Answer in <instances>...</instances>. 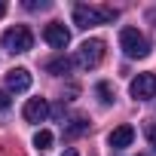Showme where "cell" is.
<instances>
[{"label": "cell", "instance_id": "cell-5", "mask_svg": "<svg viewBox=\"0 0 156 156\" xmlns=\"http://www.w3.org/2000/svg\"><path fill=\"white\" fill-rule=\"evenodd\" d=\"M129 92H132L135 101L153 98V95H156V73H138L135 80H132V86H129Z\"/></svg>", "mask_w": 156, "mask_h": 156}, {"label": "cell", "instance_id": "cell-10", "mask_svg": "<svg viewBox=\"0 0 156 156\" xmlns=\"http://www.w3.org/2000/svg\"><path fill=\"white\" fill-rule=\"evenodd\" d=\"M46 70H49V73H55V76H61V73H67V70H70V58H67V55H58V58L46 61Z\"/></svg>", "mask_w": 156, "mask_h": 156}, {"label": "cell", "instance_id": "cell-16", "mask_svg": "<svg viewBox=\"0 0 156 156\" xmlns=\"http://www.w3.org/2000/svg\"><path fill=\"white\" fill-rule=\"evenodd\" d=\"M0 110H9V92H0Z\"/></svg>", "mask_w": 156, "mask_h": 156}, {"label": "cell", "instance_id": "cell-2", "mask_svg": "<svg viewBox=\"0 0 156 156\" xmlns=\"http://www.w3.org/2000/svg\"><path fill=\"white\" fill-rule=\"evenodd\" d=\"M119 49L129 58H147L150 55V43H147V37L138 28H122L119 31Z\"/></svg>", "mask_w": 156, "mask_h": 156}, {"label": "cell", "instance_id": "cell-9", "mask_svg": "<svg viewBox=\"0 0 156 156\" xmlns=\"http://www.w3.org/2000/svg\"><path fill=\"white\" fill-rule=\"evenodd\" d=\"M135 141V129L132 126H116L110 135H107V144L113 147V150H122V147H129Z\"/></svg>", "mask_w": 156, "mask_h": 156}, {"label": "cell", "instance_id": "cell-15", "mask_svg": "<svg viewBox=\"0 0 156 156\" xmlns=\"http://www.w3.org/2000/svg\"><path fill=\"white\" fill-rule=\"evenodd\" d=\"M25 6H28V9H46L49 3H46V0H28Z\"/></svg>", "mask_w": 156, "mask_h": 156}, {"label": "cell", "instance_id": "cell-12", "mask_svg": "<svg viewBox=\"0 0 156 156\" xmlns=\"http://www.w3.org/2000/svg\"><path fill=\"white\" fill-rule=\"evenodd\" d=\"M34 147H37V150H49V147H52V132L40 129V132L34 135Z\"/></svg>", "mask_w": 156, "mask_h": 156}, {"label": "cell", "instance_id": "cell-1", "mask_svg": "<svg viewBox=\"0 0 156 156\" xmlns=\"http://www.w3.org/2000/svg\"><path fill=\"white\" fill-rule=\"evenodd\" d=\"M119 9L113 6H73V25L76 28H95V25H107V22H116Z\"/></svg>", "mask_w": 156, "mask_h": 156}, {"label": "cell", "instance_id": "cell-7", "mask_svg": "<svg viewBox=\"0 0 156 156\" xmlns=\"http://www.w3.org/2000/svg\"><path fill=\"white\" fill-rule=\"evenodd\" d=\"M22 116H25V122H43V119L49 116L46 98H31V101L22 107Z\"/></svg>", "mask_w": 156, "mask_h": 156}, {"label": "cell", "instance_id": "cell-3", "mask_svg": "<svg viewBox=\"0 0 156 156\" xmlns=\"http://www.w3.org/2000/svg\"><path fill=\"white\" fill-rule=\"evenodd\" d=\"M0 43H3V49H6V52L19 55V52H28V49L34 46V34H31V28H28V25H16V28L3 31Z\"/></svg>", "mask_w": 156, "mask_h": 156}, {"label": "cell", "instance_id": "cell-8", "mask_svg": "<svg viewBox=\"0 0 156 156\" xmlns=\"http://www.w3.org/2000/svg\"><path fill=\"white\" fill-rule=\"evenodd\" d=\"M6 89H9V92H28V89H31V73H28L25 67H12V70L6 73Z\"/></svg>", "mask_w": 156, "mask_h": 156}, {"label": "cell", "instance_id": "cell-6", "mask_svg": "<svg viewBox=\"0 0 156 156\" xmlns=\"http://www.w3.org/2000/svg\"><path fill=\"white\" fill-rule=\"evenodd\" d=\"M43 40H46L52 49H64V46L70 43V34H67V28H64L61 22H52V25H46V31H43Z\"/></svg>", "mask_w": 156, "mask_h": 156}, {"label": "cell", "instance_id": "cell-17", "mask_svg": "<svg viewBox=\"0 0 156 156\" xmlns=\"http://www.w3.org/2000/svg\"><path fill=\"white\" fill-rule=\"evenodd\" d=\"M61 156H80V153H76V150H73V147H70V150H64V153H61Z\"/></svg>", "mask_w": 156, "mask_h": 156}, {"label": "cell", "instance_id": "cell-14", "mask_svg": "<svg viewBox=\"0 0 156 156\" xmlns=\"http://www.w3.org/2000/svg\"><path fill=\"white\" fill-rule=\"evenodd\" d=\"M147 141H150V147L156 150V122H150V126H147Z\"/></svg>", "mask_w": 156, "mask_h": 156}, {"label": "cell", "instance_id": "cell-11", "mask_svg": "<svg viewBox=\"0 0 156 156\" xmlns=\"http://www.w3.org/2000/svg\"><path fill=\"white\" fill-rule=\"evenodd\" d=\"M86 129H89V122H86L83 116H73V119L64 126V135H67V138H76V135H83Z\"/></svg>", "mask_w": 156, "mask_h": 156}, {"label": "cell", "instance_id": "cell-18", "mask_svg": "<svg viewBox=\"0 0 156 156\" xmlns=\"http://www.w3.org/2000/svg\"><path fill=\"white\" fill-rule=\"evenodd\" d=\"M6 12V3H3V0H0V16H3Z\"/></svg>", "mask_w": 156, "mask_h": 156}, {"label": "cell", "instance_id": "cell-13", "mask_svg": "<svg viewBox=\"0 0 156 156\" xmlns=\"http://www.w3.org/2000/svg\"><path fill=\"white\" fill-rule=\"evenodd\" d=\"M95 92L101 95V104H110V101H113V89H110V83H98Z\"/></svg>", "mask_w": 156, "mask_h": 156}, {"label": "cell", "instance_id": "cell-4", "mask_svg": "<svg viewBox=\"0 0 156 156\" xmlns=\"http://www.w3.org/2000/svg\"><path fill=\"white\" fill-rule=\"evenodd\" d=\"M76 67H83V70H92L104 61V40H86L80 43V49H76Z\"/></svg>", "mask_w": 156, "mask_h": 156}]
</instances>
